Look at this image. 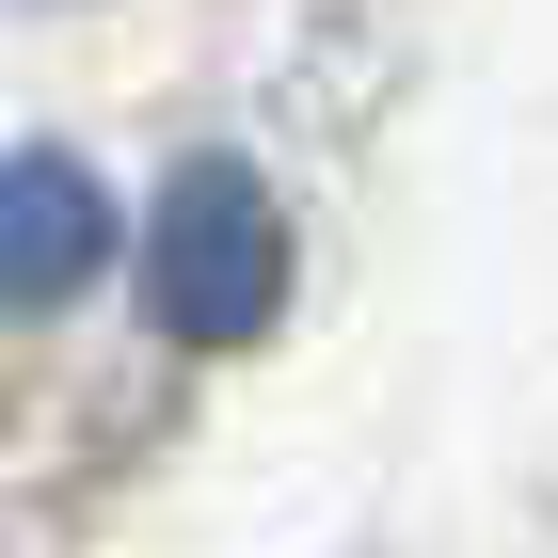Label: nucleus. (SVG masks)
I'll return each mask as SVG.
<instances>
[{"label":"nucleus","mask_w":558,"mask_h":558,"mask_svg":"<svg viewBox=\"0 0 558 558\" xmlns=\"http://www.w3.org/2000/svg\"><path fill=\"white\" fill-rule=\"evenodd\" d=\"M96 271H112V192H96V160L16 144V160H0V319H48V303H81Z\"/></svg>","instance_id":"obj_2"},{"label":"nucleus","mask_w":558,"mask_h":558,"mask_svg":"<svg viewBox=\"0 0 558 558\" xmlns=\"http://www.w3.org/2000/svg\"><path fill=\"white\" fill-rule=\"evenodd\" d=\"M144 303H160V336L192 351H240L271 336V303H288V208L256 192V160H192L144 223Z\"/></svg>","instance_id":"obj_1"}]
</instances>
